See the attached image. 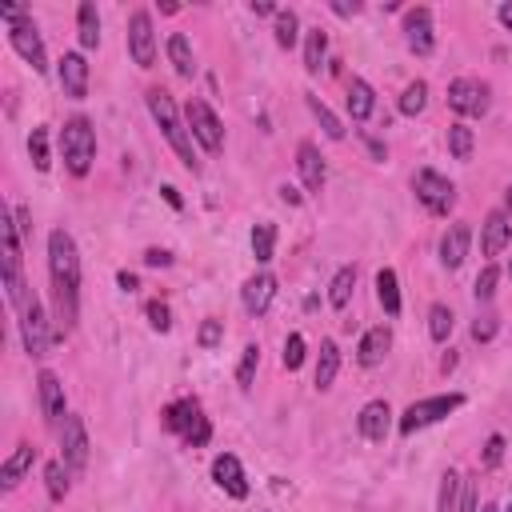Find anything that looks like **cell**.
Wrapping results in <instances>:
<instances>
[{
    "label": "cell",
    "instance_id": "6da1fadb",
    "mask_svg": "<svg viewBox=\"0 0 512 512\" xmlns=\"http://www.w3.org/2000/svg\"><path fill=\"white\" fill-rule=\"evenodd\" d=\"M48 284L60 332H72L80 320V252L68 228L48 232Z\"/></svg>",
    "mask_w": 512,
    "mask_h": 512
},
{
    "label": "cell",
    "instance_id": "7a4b0ae2",
    "mask_svg": "<svg viewBox=\"0 0 512 512\" xmlns=\"http://www.w3.org/2000/svg\"><path fill=\"white\" fill-rule=\"evenodd\" d=\"M144 100H148V112H152V120L160 124L164 140H168L172 152L180 156V164H184L188 172H196V168H200V160H196V140H192V132H188V120H180L176 100H172L164 88H148Z\"/></svg>",
    "mask_w": 512,
    "mask_h": 512
},
{
    "label": "cell",
    "instance_id": "3957f363",
    "mask_svg": "<svg viewBox=\"0 0 512 512\" xmlns=\"http://www.w3.org/2000/svg\"><path fill=\"white\" fill-rule=\"evenodd\" d=\"M60 156H64V168L80 180L92 172V160H96V128L88 116H68L64 128H60Z\"/></svg>",
    "mask_w": 512,
    "mask_h": 512
},
{
    "label": "cell",
    "instance_id": "277c9868",
    "mask_svg": "<svg viewBox=\"0 0 512 512\" xmlns=\"http://www.w3.org/2000/svg\"><path fill=\"white\" fill-rule=\"evenodd\" d=\"M0 16L8 20V44L20 52V60L32 64V72H48V48H44V36L32 24V16H24V8H16V4H4Z\"/></svg>",
    "mask_w": 512,
    "mask_h": 512
},
{
    "label": "cell",
    "instance_id": "5b68a950",
    "mask_svg": "<svg viewBox=\"0 0 512 512\" xmlns=\"http://www.w3.org/2000/svg\"><path fill=\"white\" fill-rule=\"evenodd\" d=\"M160 420H164V428L176 432L188 448H204V444L212 440V424H208V416H204V408H200L196 396L172 400V404L160 412Z\"/></svg>",
    "mask_w": 512,
    "mask_h": 512
},
{
    "label": "cell",
    "instance_id": "8992f818",
    "mask_svg": "<svg viewBox=\"0 0 512 512\" xmlns=\"http://www.w3.org/2000/svg\"><path fill=\"white\" fill-rule=\"evenodd\" d=\"M460 404H464V392H440V396H424V400H412V404L400 412L396 428H400L404 436H412V432H420V428H432V424H440V420H444V416H452Z\"/></svg>",
    "mask_w": 512,
    "mask_h": 512
},
{
    "label": "cell",
    "instance_id": "52a82bcc",
    "mask_svg": "<svg viewBox=\"0 0 512 512\" xmlns=\"http://www.w3.org/2000/svg\"><path fill=\"white\" fill-rule=\"evenodd\" d=\"M16 328H20V340H24V352L28 356H48V344H52V332H48V316H44V304L36 292H28L16 308Z\"/></svg>",
    "mask_w": 512,
    "mask_h": 512
},
{
    "label": "cell",
    "instance_id": "ba28073f",
    "mask_svg": "<svg viewBox=\"0 0 512 512\" xmlns=\"http://www.w3.org/2000/svg\"><path fill=\"white\" fill-rule=\"evenodd\" d=\"M184 120H188V132H192V140L204 148V152H220L224 148V124H220V116L212 112V104L208 100H200V96H192L188 104H184Z\"/></svg>",
    "mask_w": 512,
    "mask_h": 512
},
{
    "label": "cell",
    "instance_id": "9c48e42d",
    "mask_svg": "<svg viewBox=\"0 0 512 512\" xmlns=\"http://www.w3.org/2000/svg\"><path fill=\"white\" fill-rule=\"evenodd\" d=\"M412 192H416V200L424 204V212H432V216H448V212L456 208V184H452L448 176L432 172V168H420V172L412 176Z\"/></svg>",
    "mask_w": 512,
    "mask_h": 512
},
{
    "label": "cell",
    "instance_id": "30bf717a",
    "mask_svg": "<svg viewBox=\"0 0 512 512\" xmlns=\"http://www.w3.org/2000/svg\"><path fill=\"white\" fill-rule=\"evenodd\" d=\"M488 84L484 80H476V76H456L452 84H448V108L456 112V116H464V120H476V116H484L488 112Z\"/></svg>",
    "mask_w": 512,
    "mask_h": 512
},
{
    "label": "cell",
    "instance_id": "8fae6325",
    "mask_svg": "<svg viewBox=\"0 0 512 512\" xmlns=\"http://www.w3.org/2000/svg\"><path fill=\"white\" fill-rule=\"evenodd\" d=\"M128 56L136 68H152L156 64V28H152V12L136 8L128 16Z\"/></svg>",
    "mask_w": 512,
    "mask_h": 512
},
{
    "label": "cell",
    "instance_id": "7c38bea8",
    "mask_svg": "<svg viewBox=\"0 0 512 512\" xmlns=\"http://www.w3.org/2000/svg\"><path fill=\"white\" fill-rule=\"evenodd\" d=\"M88 456H92V444H88V428L76 412L64 416L60 424V460L72 468V472H84L88 468Z\"/></svg>",
    "mask_w": 512,
    "mask_h": 512
},
{
    "label": "cell",
    "instance_id": "4fadbf2b",
    "mask_svg": "<svg viewBox=\"0 0 512 512\" xmlns=\"http://www.w3.org/2000/svg\"><path fill=\"white\" fill-rule=\"evenodd\" d=\"M400 32H404L408 52H416V56H432V48H436V32H432V8H424V4L404 8V24H400Z\"/></svg>",
    "mask_w": 512,
    "mask_h": 512
},
{
    "label": "cell",
    "instance_id": "5bb4252c",
    "mask_svg": "<svg viewBox=\"0 0 512 512\" xmlns=\"http://www.w3.org/2000/svg\"><path fill=\"white\" fill-rule=\"evenodd\" d=\"M56 80H60L68 100H84L88 96V60H84V52H64L56 60Z\"/></svg>",
    "mask_w": 512,
    "mask_h": 512
},
{
    "label": "cell",
    "instance_id": "9a60e30c",
    "mask_svg": "<svg viewBox=\"0 0 512 512\" xmlns=\"http://www.w3.org/2000/svg\"><path fill=\"white\" fill-rule=\"evenodd\" d=\"M36 392H40V416H44L48 424H64V416H68L64 384H60V376H56L52 368H40V376H36Z\"/></svg>",
    "mask_w": 512,
    "mask_h": 512
},
{
    "label": "cell",
    "instance_id": "2e32d148",
    "mask_svg": "<svg viewBox=\"0 0 512 512\" xmlns=\"http://www.w3.org/2000/svg\"><path fill=\"white\" fill-rule=\"evenodd\" d=\"M212 480H216V488H220L224 496H232V500H244V496H248V476H244V464H240L232 452L212 456Z\"/></svg>",
    "mask_w": 512,
    "mask_h": 512
},
{
    "label": "cell",
    "instance_id": "e0dca14e",
    "mask_svg": "<svg viewBox=\"0 0 512 512\" xmlns=\"http://www.w3.org/2000/svg\"><path fill=\"white\" fill-rule=\"evenodd\" d=\"M272 300H276V276H272V272H252V276L244 280V288H240L244 312H248V316H264V312L272 308Z\"/></svg>",
    "mask_w": 512,
    "mask_h": 512
},
{
    "label": "cell",
    "instance_id": "ac0fdd59",
    "mask_svg": "<svg viewBox=\"0 0 512 512\" xmlns=\"http://www.w3.org/2000/svg\"><path fill=\"white\" fill-rule=\"evenodd\" d=\"M296 172H300V180H304L308 192H324V184H328V164H324V156H320V148H316L312 140H300V144H296Z\"/></svg>",
    "mask_w": 512,
    "mask_h": 512
},
{
    "label": "cell",
    "instance_id": "d6986e66",
    "mask_svg": "<svg viewBox=\"0 0 512 512\" xmlns=\"http://www.w3.org/2000/svg\"><path fill=\"white\" fill-rule=\"evenodd\" d=\"M512 244V216L504 208H492L480 224V252L484 256H500Z\"/></svg>",
    "mask_w": 512,
    "mask_h": 512
},
{
    "label": "cell",
    "instance_id": "ffe728a7",
    "mask_svg": "<svg viewBox=\"0 0 512 512\" xmlns=\"http://www.w3.org/2000/svg\"><path fill=\"white\" fill-rule=\"evenodd\" d=\"M356 428H360L364 440L380 444V440L392 432V408H388V400H368V404L360 408V416H356Z\"/></svg>",
    "mask_w": 512,
    "mask_h": 512
},
{
    "label": "cell",
    "instance_id": "44dd1931",
    "mask_svg": "<svg viewBox=\"0 0 512 512\" xmlns=\"http://www.w3.org/2000/svg\"><path fill=\"white\" fill-rule=\"evenodd\" d=\"M468 248H472V228H468L464 220L448 224L444 236H440V264H444V268H460L464 256H468Z\"/></svg>",
    "mask_w": 512,
    "mask_h": 512
},
{
    "label": "cell",
    "instance_id": "7402d4cb",
    "mask_svg": "<svg viewBox=\"0 0 512 512\" xmlns=\"http://www.w3.org/2000/svg\"><path fill=\"white\" fill-rule=\"evenodd\" d=\"M388 348H392V328H388V324H372V328L360 336V344H356V360H360L364 368H376V364L388 356Z\"/></svg>",
    "mask_w": 512,
    "mask_h": 512
},
{
    "label": "cell",
    "instance_id": "603a6c76",
    "mask_svg": "<svg viewBox=\"0 0 512 512\" xmlns=\"http://www.w3.org/2000/svg\"><path fill=\"white\" fill-rule=\"evenodd\" d=\"M32 464H36V448H32L28 440H20V444L12 448V456L0 464V484H4V492H12V488L32 472Z\"/></svg>",
    "mask_w": 512,
    "mask_h": 512
},
{
    "label": "cell",
    "instance_id": "cb8c5ba5",
    "mask_svg": "<svg viewBox=\"0 0 512 512\" xmlns=\"http://www.w3.org/2000/svg\"><path fill=\"white\" fill-rule=\"evenodd\" d=\"M344 108H348V116H352L356 124L368 120V116L376 112V92H372V84L360 80V76H352V80L344 84Z\"/></svg>",
    "mask_w": 512,
    "mask_h": 512
},
{
    "label": "cell",
    "instance_id": "d4e9b609",
    "mask_svg": "<svg viewBox=\"0 0 512 512\" xmlns=\"http://www.w3.org/2000/svg\"><path fill=\"white\" fill-rule=\"evenodd\" d=\"M76 36H80V48H100V12L92 0L76 8Z\"/></svg>",
    "mask_w": 512,
    "mask_h": 512
},
{
    "label": "cell",
    "instance_id": "484cf974",
    "mask_svg": "<svg viewBox=\"0 0 512 512\" xmlns=\"http://www.w3.org/2000/svg\"><path fill=\"white\" fill-rule=\"evenodd\" d=\"M168 60H172L176 76H184V80L196 76V56H192V44H188L184 32H172V36H168Z\"/></svg>",
    "mask_w": 512,
    "mask_h": 512
},
{
    "label": "cell",
    "instance_id": "4316f807",
    "mask_svg": "<svg viewBox=\"0 0 512 512\" xmlns=\"http://www.w3.org/2000/svg\"><path fill=\"white\" fill-rule=\"evenodd\" d=\"M352 292H356V264H344V268H336V276L328 280V304L340 312V308H348Z\"/></svg>",
    "mask_w": 512,
    "mask_h": 512
},
{
    "label": "cell",
    "instance_id": "83f0119b",
    "mask_svg": "<svg viewBox=\"0 0 512 512\" xmlns=\"http://www.w3.org/2000/svg\"><path fill=\"white\" fill-rule=\"evenodd\" d=\"M336 372H340V348H336V340H320V356H316V388L324 392V388H332V380H336Z\"/></svg>",
    "mask_w": 512,
    "mask_h": 512
},
{
    "label": "cell",
    "instance_id": "f1b7e54d",
    "mask_svg": "<svg viewBox=\"0 0 512 512\" xmlns=\"http://www.w3.org/2000/svg\"><path fill=\"white\" fill-rule=\"evenodd\" d=\"M376 300L384 308V316H400V280L392 268H380L376 272Z\"/></svg>",
    "mask_w": 512,
    "mask_h": 512
},
{
    "label": "cell",
    "instance_id": "f546056e",
    "mask_svg": "<svg viewBox=\"0 0 512 512\" xmlns=\"http://www.w3.org/2000/svg\"><path fill=\"white\" fill-rule=\"evenodd\" d=\"M328 56V32L324 28H308L304 32V72H320Z\"/></svg>",
    "mask_w": 512,
    "mask_h": 512
},
{
    "label": "cell",
    "instance_id": "4dcf8cb0",
    "mask_svg": "<svg viewBox=\"0 0 512 512\" xmlns=\"http://www.w3.org/2000/svg\"><path fill=\"white\" fill-rule=\"evenodd\" d=\"M304 100H308V112H312V116L320 120L324 136H328V140H344V124L336 120V112H332V108H328V104H324V100H320L316 92H304Z\"/></svg>",
    "mask_w": 512,
    "mask_h": 512
},
{
    "label": "cell",
    "instance_id": "1f68e13d",
    "mask_svg": "<svg viewBox=\"0 0 512 512\" xmlns=\"http://www.w3.org/2000/svg\"><path fill=\"white\" fill-rule=\"evenodd\" d=\"M272 32H276V44L280 48H296V40H300V16L292 8H280L272 16Z\"/></svg>",
    "mask_w": 512,
    "mask_h": 512
},
{
    "label": "cell",
    "instance_id": "d6a6232c",
    "mask_svg": "<svg viewBox=\"0 0 512 512\" xmlns=\"http://www.w3.org/2000/svg\"><path fill=\"white\" fill-rule=\"evenodd\" d=\"M272 252H276V224L272 220L252 224V256H256V264H268Z\"/></svg>",
    "mask_w": 512,
    "mask_h": 512
},
{
    "label": "cell",
    "instance_id": "836d02e7",
    "mask_svg": "<svg viewBox=\"0 0 512 512\" xmlns=\"http://www.w3.org/2000/svg\"><path fill=\"white\" fill-rule=\"evenodd\" d=\"M68 472H72V468H68L64 460H48V464H44V488H48V496H52L56 504H60V500L68 496V488H72Z\"/></svg>",
    "mask_w": 512,
    "mask_h": 512
},
{
    "label": "cell",
    "instance_id": "e575fe53",
    "mask_svg": "<svg viewBox=\"0 0 512 512\" xmlns=\"http://www.w3.org/2000/svg\"><path fill=\"white\" fill-rule=\"evenodd\" d=\"M400 116H420L424 108H428V84L424 80H412L404 92H400Z\"/></svg>",
    "mask_w": 512,
    "mask_h": 512
},
{
    "label": "cell",
    "instance_id": "d590c367",
    "mask_svg": "<svg viewBox=\"0 0 512 512\" xmlns=\"http://www.w3.org/2000/svg\"><path fill=\"white\" fill-rule=\"evenodd\" d=\"M472 148H476V136H472V128L468 124H448V152L456 156V160H472Z\"/></svg>",
    "mask_w": 512,
    "mask_h": 512
},
{
    "label": "cell",
    "instance_id": "8d00e7d4",
    "mask_svg": "<svg viewBox=\"0 0 512 512\" xmlns=\"http://www.w3.org/2000/svg\"><path fill=\"white\" fill-rule=\"evenodd\" d=\"M452 324H456V316H452L448 304H432V308H428V336H432L436 344H444V340L452 336Z\"/></svg>",
    "mask_w": 512,
    "mask_h": 512
},
{
    "label": "cell",
    "instance_id": "74e56055",
    "mask_svg": "<svg viewBox=\"0 0 512 512\" xmlns=\"http://www.w3.org/2000/svg\"><path fill=\"white\" fill-rule=\"evenodd\" d=\"M28 156H32V168H36V172H48V168H52L48 128H32V136H28Z\"/></svg>",
    "mask_w": 512,
    "mask_h": 512
},
{
    "label": "cell",
    "instance_id": "f35d334b",
    "mask_svg": "<svg viewBox=\"0 0 512 512\" xmlns=\"http://www.w3.org/2000/svg\"><path fill=\"white\" fill-rule=\"evenodd\" d=\"M460 508V476L448 468L440 476V496H436V512H456Z\"/></svg>",
    "mask_w": 512,
    "mask_h": 512
},
{
    "label": "cell",
    "instance_id": "ab89813d",
    "mask_svg": "<svg viewBox=\"0 0 512 512\" xmlns=\"http://www.w3.org/2000/svg\"><path fill=\"white\" fill-rule=\"evenodd\" d=\"M496 284H500V268H496V264H484L480 276H476V284H472L476 304H488V300L496 296Z\"/></svg>",
    "mask_w": 512,
    "mask_h": 512
},
{
    "label": "cell",
    "instance_id": "60d3db41",
    "mask_svg": "<svg viewBox=\"0 0 512 512\" xmlns=\"http://www.w3.org/2000/svg\"><path fill=\"white\" fill-rule=\"evenodd\" d=\"M256 364H260V348L256 344H244V352H240V364H236V384L248 392L252 388V380H256Z\"/></svg>",
    "mask_w": 512,
    "mask_h": 512
},
{
    "label": "cell",
    "instance_id": "b9f144b4",
    "mask_svg": "<svg viewBox=\"0 0 512 512\" xmlns=\"http://www.w3.org/2000/svg\"><path fill=\"white\" fill-rule=\"evenodd\" d=\"M496 332H500V316H496V312H480V316L472 320V340H476V344H488Z\"/></svg>",
    "mask_w": 512,
    "mask_h": 512
},
{
    "label": "cell",
    "instance_id": "7bdbcfd3",
    "mask_svg": "<svg viewBox=\"0 0 512 512\" xmlns=\"http://www.w3.org/2000/svg\"><path fill=\"white\" fill-rule=\"evenodd\" d=\"M304 348H308L304 336H300V332H288V340H284V368H288V372H296V368L304 364V356H308Z\"/></svg>",
    "mask_w": 512,
    "mask_h": 512
},
{
    "label": "cell",
    "instance_id": "ee69618b",
    "mask_svg": "<svg viewBox=\"0 0 512 512\" xmlns=\"http://www.w3.org/2000/svg\"><path fill=\"white\" fill-rule=\"evenodd\" d=\"M144 316H148V324H152L156 332H168V328H172V308H168L164 300H148V304H144Z\"/></svg>",
    "mask_w": 512,
    "mask_h": 512
},
{
    "label": "cell",
    "instance_id": "f6af8a7d",
    "mask_svg": "<svg viewBox=\"0 0 512 512\" xmlns=\"http://www.w3.org/2000/svg\"><path fill=\"white\" fill-rule=\"evenodd\" d=\"M220 340H224V320L208 316V320L200 324V332H196V344H200V348H216Z\"/></svg>",
    "mask_w": 512,
    "mask_h": 512
},
{
    "label": "cell",
    "instance_id": "bcb514c9",
    "mask_svg": "<svg viewBox=\"0 0 512 512\" xmlns=\"http://www.w3.org/2000/svg\"><path fill=\"white\" fill-rule=\"evenodd\" d=\"M500 460H504V436L492 432V436L484 440V456H480V464H484V468H496Z\"/></svg>",
    "mask_w": 512,
    "mask_h": 512
},
{
    "label": "cell",
    "instance_id": "7dc6e473",
    "mask_svg": "<svg viewBox=\"0 0 512 512\" xmlns=\"http://www.w3.org/2000/svg\"><path fill=\"white\" fill-rule=\"evenodd\" d=\"M476 480H480L476 472L472 476H460V508L456 512H480L476 508Z\"/></svg>",
    "mask_w": 512,
    "mask_h": 512
},
{
    "label": "cell",
    "instance_id": "c3c4849f",
    "mask_svg": "<svg viewBox=\"0 0 512 512\" xmlns=\"http://www.w3.org/2000/svg\"><path fill=\"white\" fill-rule=\"evenodd\" d=\"M12 216H16V228H20V236L28 240V236H32V216H28V208H24V204H16V208H12Z\"/></svg>",
    "mask_w": 512,
    "mask_h": 512
},
{
    "label": "cell",
    "instance_id": "681fc988",
    "mask_svg": "<svg viewBox=\"0 0 512 512\" xmlns=\"http://www.w3.org/2000/svg\"><path fill=\"white\" fill-rule=\"evenodd\" d=\"M144 264H148V268H168L172 256H168L164 248H148V252H144Z\"/></svg>",
    "mask_w": 512,
    "mask_h": 512
},
{
    "label": "cell",
    "instance_id": "f907efd6",
    "mask_svg": "<svg viewBox=\"0 0 512 512\" xmlns=\"http://www.w3.org/2000/svg\"><path fill=\"white\" fill-rule=\"evenodd\" d=\"M328 8H332V12H336V16H356V12H360V8H364V4H360V0H332V4H328Z\"/></svg>",
    "mask_w": 512,
    "mask_h": 512
},
{
    "label": "cell",
    "instance_id": "816d5d0a",
    "mask_svg": "<svg viewBox=\"0 0 512 512\" xmlns=\"http://www.w3.org/2000/svg\"><path fill=\"white\" fill-rule=\"evenodd\" d=\"M116 284H120L124 292H136V288H140V280H136L132 272H116Z\"/></svg>",
    "mask_w": 512,
    "mask_h": 512
},
{
    "label": "cell",
    "instance_id": "f5cc1de1",
    "mask_svg": "<svg viewBox=\"0 0 512 512\" xmlns=\"http://www.w3.org/2000/svg\"><path fill=\"white\" fill-rule=\"evenodd\" d=\"M252 12H256V16H276L280 8H276V4H268V0H252Z\"/></svg>",
    "mask_w": 512,
    "mask_h": 512
},
{
    "label": "cell",
    "instance_id": "db71d44e",
    "mask_svg": "<svg viewBox=\"0 0 512 512\" xmlns=\"http://www.w3.org/2000/svg\"><path fill=\"white\" fill-rule=\"evenodd\" d=\"M160 192H164V200H168V204H172V208H184V200H180V192H176V188H172V184H164V188H160Z\"/></svg>",
    "mask_w": 512,
    "mask_h": 512
},
{
    "label": "cell",
    "instance_id": "11a10c76",
    "mask_svg": "<svg viewBox=\"0 0 512 512\" xmlns=\"http://www.w3.org/2000/svg\"><path fill=\"white\" fill-rule=\"evenodd\" d=\"M364 144H368V152H372V156H376V160H384V156H388V148H384V144H380V140H372V136H368V140H364Z\"/></svg>",
    "mask_w": 512,
    "mask_h": 512
},
{
    "label": "cell",
    "instance_id": "9f6ffc18",
    "mask_svg": "<svg viewBox=\"0 0 512 512\" xmlns=\"http://www.w3.org/2000/svg\"><path fill=\"white\" fill-rule=\"evenodd\" d=\"M280 200H288V204H300V192H296L292 184H280Z\"/></svg>",
    "mask_w": 512,
    "mask_h": 512
},
{
    "label": "cell",
    "instance_id": "6f0895ef",
    "mask_svg": "<svg viewBox=\"0 0 512 512\" xmlns=\"http://www.w3.org/2000/svg\"><path fill=\"white\" fill-rule=\"evenodd\" d=\"M496 16H500V24H504V28H512V4H500V8H496Z\"/></svg>",
    "mask_w": 512,
    "mask_h": 512
},
{
    "label": "cell",
    "instance_id": "680465c9",
    "mask_svg": "<svg viewBox=\"0 0 512 512\" xmlns=\"http://www.w3.org/2000/svg\"><path fill=\"white\" fill-rule=\"evenodd\" d=\"M504 212H508V216H512V184H508V188H504Z\"/></svg>",
    "mask_w": 512,
    "mask_h": 512
},
{
    "label": "cell",
    "instance_id": "91938a15",
    "mask_svg": "<svg viewBox=\"0 0 512 512\" xmlns=\"http://www.w3.org/2000/svg\"><path fill=\"white\" fill-rule=\"evenodd\" d=\"M480 512H500V508L496 504H480Z\"/></svg>",
    "mask_w": 512,
    "mask_h": 512
},
{
    "label": "cell",
    "instance_id": "94428289",
    "mask_svg": "<svg viewBox=\"0 0 512 512\" xmlns=\"http://www.w3.org/2000/svg\"><path fill=\"white\" fill-rule=\"evenodd\" d=\"M508 276H512V260H508Z\"/></svg>",
    "mask_w": 512,
    "mask_h": 512
},
{
    "label": "cell",
    "instance_id": "6125c7cd",
    "mask_svg": "<svg viewBox=\"0 0 512 512\" xmlns=\"http://www.w3.org/2000/svg\"><path fill=\"white\" fill-rule=\"evenodd\" d=\"M500 512H512V504H508V508H500Z\"/></svg>",
    "mask_w": 512,
    "mask_h": 512
}]
</instances>
